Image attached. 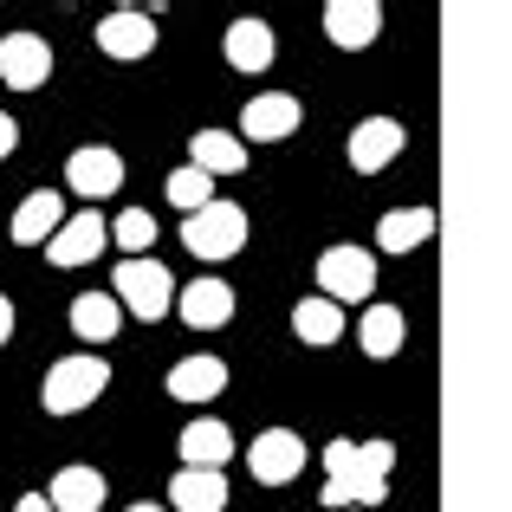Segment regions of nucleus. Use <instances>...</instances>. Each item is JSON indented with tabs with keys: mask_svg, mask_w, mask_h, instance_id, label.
Wrapping results in <instances>:
<instances>
[{
	"mask_svg": "<svg viewBox=\"0 0 512 512\" xmlns=\"http://www.w3.org/2000/svg\"><path fill=\"white\" fill-rule=\"evenodd\" d=\"M98 52H111V59H150L156 52V13H137V7H117L98 20Z\"/></svg>",
	"mask_w": 512,
	"mask_h": 512,
	"instance_id": "obj_11",
	"label": "nucleus"
},
{
	"mask_svg": "<svg viewBox=\"0 0 512 512\" xmlns=\"http://www.w3.org/2000/svg\"><path fill=\"white\" fill-rule=\"evenodd\" d=\"M247 467H253L260 487H292V480L305 474V441L292 435V428H266V435H253Z\"/></svg>",
	"mask_w": 512,
	"mask_h": 512,
	"instance_id": "obj_6",
	"label": "nucleus"
},
{
	"mask_svg": "<svg viewBox=\"0 0 512 512\" xmlns=\"http://www.w3.org/2000/svg\"><path fill=\"white\" fill-rule=\"evenodd\" d=\"M435 240V208H389L376 221V247L383 253H415Z\"/></svg>",
	"mask_w": 512,
	"mask_h": 512,
	"instance_id": "obj_22",
	"label": "nucleus"
},
{
	"mask_svg": "<svg viewBox=\"0 0 512 512\" xmlns=\"http://www.w3.org/2000/svg\"><path fill=\"white\" fill-rule=\"evenodd\" d=\"M13 512H59V506H52L46 493H20V500H13Z\"/></svg>",
	"mask_w": 512,
	"mask_h": 512,
	"instance_id": "obj_29",
	"label": "nucleus"
},
{
	"mask_svg": "<svg viewBox=\"0 0 512 512\" xmlns=\"http://www.w3.org/2000/svg\"><path fill=\"white\" fill-rule=\"evenodd\" d=\"M46 78H52V46H46V33H7V39H0V85L39 91Z\"/></svg>",
	"mask_w": 512,
	"mask_h": 512,
	"instance_id": "obj_8",
	"label": "nucleus"
},
{
	"mask_svg": "<svg viewBox=\"0 0 512 512\" xmlns=\"http://www.w3.org/2000/svg\"><path fill=\"white\" fill-rule=\"evenodd\" d=\"M111 299L124 305L130 318L156 325V318H169V312H175L182 286H175V273L150 253V260H117V273H111Z\"/></svg>",
	"mask_w": 512,
	"mask_h": 512,
	"instance_id": "obj_3",
	"label": "nucleus"
},
{
	"mask_svg": "<svg viewBox=\"0 0 512 512\" xmlns=\"http://www.w3.org/2000/svg\"><path fill=\"white\" fill-rule=\"evenodd\" d=\"M325 33H331V46L363 52V46H376V33H383V7H376V0H331Z\"/></svg>",
	"mask_w": 512,
	"mask_h": 512,
	"instance_id": "obj_15",
	"label": "nucleus"
},
{
	"mask_svg": "<svg viewBox=\"0 0 512 512\" xmlns=\"http://www.w3.org/2000/svg\"><path fill=\"white\" fill-rule=\"evenodd\" d=\"M292 338L299 344H312V350H325V344H338L344 338V305H331V299H299L292 305Z\"/></svg>",
	"mask_w": 512,
	"mask_h": 512,
	"instance_id": "obj_24",
	"label": "nucleus"
},
{
	"mask_svg": "<svg viewBox=\"0 0 512 512\" xmlns=\"http://www.w3.org/2000/svg\"><path fill=\"white\" fill-rule=\"evenodd\" d=\"M169 500H175V512H227V474H214V467H182V474L169 480Z\"/></svg>",
	"mask_w": 512,
	"mask_h": 512,
	"instance_id": "obj_20",
	"label": "nucleus"
},
{
	"mask_svg": "<svg viewBox=\"0 0 512 512\" xmlns=\"http://www.w3.org/2000/svg\"><path fill=\"white\" fill-rule=\"evenodd\" d=\"M163 195L175 201V208H182V221H188V214H201L208 201H221V195H214V175H208V169H195V163L175 169L169 182H163Z\"/></svg>",
	"mask_w": 512,
	"mask_h": 512,
	"instance_id": "obj_26",
	"label": "nucleus"
},
{
	"mask_svg": "<svg viewBox=\"0 0 512 512\" xmlns=\"http://www.w3.org/2000/svg\"><path fill=\"white\" fill-rule=\"evenodd\" d=\"M292 130H299V98H286V91H260L240 111V143H286Z\"/></svg>",
	"mask_w": 512,
	"mask_h": 512,
	"instance_id": "obj_12",
	"label": "nucleus"
},
{
	"mask_svg": "<svg viewBox=\"0 0 512 512\" xmlns=\"http://www.w3.org/2000/svg\"><path fill=\"white\" fill-rule=\"evenodd\" d=\"M402 338H409V318H402L396 305H383V299H376V305H363V318H357V344L370 350L376 363H383V357H396Z\"/></svg>",
	"mask_w": 512,
	"mask_h": 512,
	"instance_id": "obj_23",
	"label": "nucleus"
},
{
	"mask_svg": "<svg viewBox=\"0 0 512 512\" xmlns=\"http://www.w3.org/2000/svg\"><path fill=\"white\" fill-rule=\"evenodd\" d=\"M402 143H409V130H402L396 117H363V124L350 130L344 156H350V169H357V175H376V169H389L402 156Z\"/></svg>",
	"mask_w": 512,
	"mask_h": 512,
	"instance_id": "obj_9",
	"label": "nucleus"
},
{
	"mask_svg": "<svg viewBox=\"0 0 512 512\" xmlns=\"http://www.w3.org/2000/svg\"><path fill=\"white\" fill-rule=\"evenodd\" d=\"M72 221L59 201V188H33V195L13 208V247H52V234Z\"/></svg>",
	"mask_w": 512,
	"mask_h": 512,
	"instance_id": "obj_13",
	"label": "nucleus"
},
{
	"mask_svg": "<svg viewBox=\"0 0 512 512\" xmlns=\"http://www.w3.org/2000/svg\"><path fill=\"white\" fill-rule=\"evenodd\" d=\"M65 188H72V195H85V201L117 195V188H124V156L104 150V143H85V150H72V156H65Z\"/></svg>",
	"mask_w": 512,
	"mask_h": 512,
	"instance_id": "obj_7",
	"label": "nucleus"
},
{
	"mask_svg": "<svg viewBox=\"0 0 512 512\" xmlns=\"http://www.w3.org/2000/svg\"><path fill=\"white\" fill-rule=\"evenodd\" d=\"M117 325H124V305L111 292H78L72 299V338L78 344H111Z\"/></svg>",
	"mask_w": 512,
	"mask_h": 512,
	"instance_id": "obj_19",
	"label": "nucleus"
},
{
	"mask_svg": "<svg viewBox=\"0 0 512 512\" xmlns=\"http://www.w3.org/2000/svg\"><path fill=\"white\" fill-rule=\"evenodd\" d=\"M111 247V221H104L98 208H85V214H72V221L59 227V234H52V247H46V260L52 266H65V273H72V266H85V260H98V253Z\"/></svg>",
	"mask_w": 512,
	"mask_h": 512,
	"instance_id": "obj_10",
	"label": "nucleus"
},
{
	"mask_svg": "<svg viewBox=\"0 0 512 512\" xmlns=\"http://www.w3.org/2000/svg\"><path fill=\"white\" fill-rule=\"evenodd\" d=\"M175 312H182L188 331H221L227 318H234V286H227V279H188Z\"/></svg>",
	"mask_w": 512,
	"mask_h": 512,
	"instance_id": "obj_14",
	"label": "nucleus"
},
{
	"mask_svg": "<svg viewBox=\"0 0 512 512\" xmlns=\"http://www.w3.org/2000/svg\"><path fill=\"white\" fill-rule=\"evenodd\" d=\"M376 292V253L357 247V240H344V247H325L318 253V299L331 305H357Z\"/></svg>",
	"mask_w": 512,
	"mask_h": 512,
	"instance_id": "obj_5",
	"label": "nucleus"
},
{
	"mask_svg": "<svg viewBox=\"0 0 512 512\" xmlns=\"http://www.w3.org/2000/svg\"><path fill=\"white\" fill-rule=\"evenodd\" d=\"M175 448H182V467H214V474H221V467L234 461V428L214 422V415H195Z\"/></svg>",
	"mask_w": 512,
	"mask_h": 512,
	"instance_id": "obj_16",
	"label": "nucleus"
},
{
	"mask_svg": "<svg viewBox=\"0 0 512 512\" xmlns=\"http://www.w3.org/2000/svg\"><path fill=\"white\" fill-rule=\"evenodd\" d=\"M111 247H124V260H150V247H156V214L150 208H124L111 221Z\"/></svg>",
	"mask_w": 512,
	"mask_h": 512,
	"instance_id": "obj_27",
	"label": "nucleus"
},
{
	"mask_svg": "<svg viewBox=\"0 0 512 512\" xmlns=\"http://www.w3.org/2000/svg\"><path fill=\"white\" fill-rule=\"evenodd\" d=\"M182 247L195 253V260H234V253L247 247V208H234V201H208L201 214L182 221Z\"/></svg>",
	"mask_w": 512,
	"mask_h": 512,
	"instance_id": "obj_4",
	"label": "nucleus"
},
{
	"mask_svg": "<svg viewBox=\"0 0 512 512\" xmlns=\"http://www.w3.org/2000/svg\"><path fill=\"white\" fill-rule=\"evenodd\" d=\"M188 163L208 169L214 182H221V175H240V169H247V143H240L234 130H195V137H188Z\"/></svg>",
	"mask_w": 512,
	"mask_h": 512,
	"instance_id": "obj_21",
	"label": "nucleus"
},
{
	"mask_svg": "<svg viewBox=\"0 0 512 512\" xmlns=\"http://www.w3.org/2000/svg\"><path fill=\"white\" fill-rule=\"evenodd\" d=\"M13 150H20V124H13V117L7 111H0V163H7V156Z\"/></svg>",
	"mask_w": 512,
	"mask_h": 512,
	"instance_id": "obj_28",
	"label": "nucleus"
},
{
	"mask_svg": "<svg viewBox=\"0 0 512 512\" xmlns=\"http://www.w3.org/2000/svg\"><path fill=\"white\" fill-rule=\"evenodd\" d=\"M46 500L59 506V512H98L104 500H111V487H104L98 467H59L52 487H46Z\"/></svg>",
	"mask_w": 512,
	"mask_h": 512,
	"instance_id": "obj_18",
	"label": "nucleus"
},
{
	"mask_svg": "<svg viewBox=\"0 0 512 512\" xmlns=\"http://www.w3.org/2000/svg\"><path fill=\"white\" fill-rule=\"evenodd\" d=\"M130 512H163V506H130Z\"/></svg>",
	"mask_w": 512,
	"mask_h": 512,
	"instance_id": "obj_31",
	"label": "nucleus"
},
{
	"mask_svg": "<svg viewBox=\"0 0 512 512\" xmlns=\"http://www.w3.org/2000/svg\"><path fill=\"white\" fill-rule=\"evenodd\" d=\"M104 389H111V363H104L98 350H72V357H59L46 370V383H39V409H46V415H78V409H91Z\"/></svg>",
	"mask_w": 512,
	"mask_h": 512,
	"instance_id": "obj_2",
	"label": "nucleus"
},
{
	"mask_svg": "<svg viewBox=\"0 0 512 512\" xmlns=\"http://www.w3.org/2000/svg\"><path fill=\"white\" fill-rule=\"evenodd\" d=\"M389 467H396L389 441H331L318 512H370L376 500H389Z\"/></svg>",
	"mask_w": 512,
	"mask_h": 512,
	"instance_id": "obj_1",
	"label": "nucleus"
},
{
	"mask_svg": "<svg viewBox=\"0 0 512 512\" xmlns=\"http://www.w3.org/2000/svg\"><path fill=\"white\" fill-rule=\"evenodd\" d=\"M221 389H227V363L221 357H182L169 370V396L175 402H195L201 409V402H214Z\"/></svg>",
	"mask_w": 512,
	"mask_h": 512,
	"instance_id": "obj_17",
	"label": "nucleus"
},
{
	"mask_svg": "<svg viewBox=\"0 0 512 512\" xmlns=\"http://www.w3.org/2000/svg\"><path fill=\"white\" fill-rule=\"evenodd\" d=\"M7 344H13V299L0 292V350H7Z\"/></svg>",
	"mask_w": 512,
	"mask_h": 512,
	"instance_id": "obj_30",
	"label": "nucleus"
},
{
	"mask_svg": "<svg viewBox=\"0 0 512 512\" xmlns=\"http://www.w3.org/2000/svg\"><path fill=\"white\" fill-rule=\"evenodd\" d=\"M273 26L266 20H234L227 26V65H234V72H266V65H273Z\"/></svg>",
	"mask_w": 512,
	"mask_h": 512,
	"instance_id": "obj_25",
	"label": "nucleus"
}]
</instances>
